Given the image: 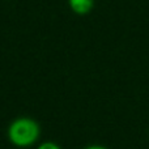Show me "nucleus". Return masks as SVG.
I'll return each instance as SVG.
<instances>
[{
	"label": "nucleus",
	"instance_id": "nucleus-4",
	"mask_svg": "<svg viewBox=\"0 0 149 149\" xmlns=\"http://www.w3.org/2000/svg\"><path fill=\"white\" fill-rule=\"evenodd\" d=\"M85 149H107V148L102 147V145H90V147H86Z\"/></svg>",
	"mask_w": 149,
	"mask_h": 149
},
{
	"label": "nucleus",
	"instance_id": "nucleus-3",
	"mask_svg": "<svg viewBox=\"0 0 149 149\" xmlns=\"http://www.w3.org/2000/svg\"><path fill=\"white\" fill-rule=\"evenodd\" d=\"M37 149H62L58 144L55 143H51V141H46V143H42Z\"/></svg>",
	"mask_w": 149,
	"mask_h": 149
},
{
	"label": "nucleus",
	"instance_id": "nucleus-2",
	"mask_svg": "<svg viewBox=\"0 0 149 149\" xmlns=\"http://www.w3.org/2000/svg\"><path fill=\"white\" fill-rule=\"evenodd\" d=\"M71 9L77 15H86L92 10L94 0H68Z\"/></svg>",
	"mask_w": 149,
	"mask_h": 149
},
{
	"label": "nucleus",
	"instance_id": "nucleus-1",
	"mask_svg": "<svg viewBox=\"0 0 149 149\" xmlns=\"http://www.w3.org/2000/svg\"><path fill=\"white\" fill-rule=\"evenodd\" d=\"M41 135L38 123L30 118H17L10 123L8 128V139L18 148L33 145Z\"/></svg>",
	"mask_w": 149,
	"mask_h": 149
}]
</instances>
